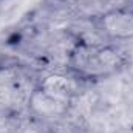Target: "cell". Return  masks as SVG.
Instances as JSON below:
<instances>
[{
    "mask_svg": "<svg viewBox=\"0 0 133 133\" xmlns=\"http://www.w3.org/2000/svg\"><path fill=\"white\" fill-rule=\"evenodd\" d=\"M96 26L108 40L124 42L133 39V8L119 6L102 12Z\"/></svg>",
    "mask_w": 133,
    "mask_h": 133,
    "instance_id": "7a4b0ae2",
    "label": "cell"
},
{
    "mask_svg": "<svg viewBox=\"0 0 133 133\" xmlns=\"http://www.w3.org/2000/svg\"><path fill=\"white\" fill-rule=\"evenodd\" d=\"M59 2H64V3H79V2H85V0H59Z\"/></svg>",
    "mask_w": 133,
    "mask_h": 133,
    "instance_id": "5b68a950",
    "label": "cell"
},
{
    "mask_svg": "<svg viewBox=\"0 0 133 133\" xmlns=\"http://www.w3.org/2000/svg\"><path fill=\"white\" fill-rule=\"evenodd\" d=\"M39 85L46 88L51 93H56L62 98H66V99H73V96H74V84L70 77H66L64 74L46 76Z\"/></svg>",
    "mask_w": 133,
    "mask_h": 133,
    "instance_id": "277c9868",
    "label": "cell"
},
{
    "mask_svg": "<svg viewBox=\"0 0 133 133\" xmlns=\"http://www.w3.org/2000/svg\"><path fill=\"white\" fill-rule=\"evenodd\" d=\"M125 66L124 54L113 45L79 42L68 54V68L76 79L99 81L119 73Z\"/></svg>",
    "mask_w": 133,
    "mask_h": 133,
    "instance_id": "6da1fadb",
    "label": "cell"
},
{
    "mask_svg": "<svg viewBox=\"0 0 133 133\" xmlns=\"http://www.w3.org/2000/svg\"><path fill=\"white\" fill-rule=\"evenodd\" d=\"M70 104L71 99L51 93L40 85L34 88L28 99V107L31 113L42 119H57L65 116L68 113Z\"/></svg>",
    "mask_w": 133,
    "mask_h": 133,
    "instance_id": "3957f363",
    "label": "cell"
}]
</instances>
